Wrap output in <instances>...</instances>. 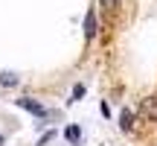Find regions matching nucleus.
<instances>
[{"instance_id":"obj_6","label":"nucleus","mask_w":157,"mask_h":146,"mask_svg":"<svg viewBox=\"0 0 157 146\" xmlns=\"http://www.w3.org/2000/svg\"><path fill=\"white\" fill-rule=\"evenodd\" d=\"M0 85H3V88H15V85H17V76H15V73H9V70H3V73H0Z\"/></svg>"},{"instance_id":"obj_7","label":"nucleus","mask_w":157,"mask_h":146,"mask_svg":"<svg viewBox=\"0 0 157 146\" xmlns=\"http://www.w3.org/2000/svg\"><path fill=\"white\" fill-rule=\"evenodd\" d=\"M50 140H56V132H47V135H44V137H41V140H38V146H47Z\"/></svg>"},{"instance_id":"obj_5","label":"nucleus","mask_w":157,"mask_h":146,"mask_svg":"<svg viewBox=\"0 0 157 146\" xmlns=\"http://www.w3.org/2000/svg\"><path fill=\"white\" fill-rule=\"evenodd\" d=\"M64 137H67L70 143H78L82 140V129H78V126H67V129H64Z\"/></svg>"},{"instance_id":"obj_8","label":"nucleus","mask_w":157,"mask_h":146,"mask_svg":"<svg viewBox=\"0 0 157 146\" xmlns=\"http://www.w3.org/2000/svg\"><path fill=\"white\" fill-rule=\"evenodd\" d=\"M82 96H84V85H76L73 88V99H82Z\"/></svg>"},{"instance_id":"obj_9","label":"nucleus","mask_w":157,"mask_h":146,"mask_svg":"<svg viewBox=\"0 0 157 146\" xmlns=\"http://www.w3.org/2000/svg\"><path fill=\"white\" fill-rule=\"evenodd\" d=\"M99 3L105 6V9H117V6H119V0H99Z\"/></svg>"},{"instance_id":"obj_2","label":"nucleus","mask_w":157,"mask_h":146,"mask_svg":"<svg viewBox=\"0 0 157 146\" xmlns=\"http://www.w3.org/2000/svg\"><path fill=\"white\" fill-rule=\"evenodd\" d=\"M140 111L146 114V117H154V120H157V96H151V99H146V102L140 105Z\"/></svg>"},{"instance_id":"obj_4","label":"nucleus","mask_w":157,"mask_h":146,"mask_svg":"<svg viewBox=\"0 0 157 146\" xmlns=\"http://www.w3.org/2000/svg\"><path fill=\"white\" fill-rule=\"evenodd\" d=\"M84 35H87V38H93V35H96V15H93V12L84 15Z\"/></svg>"},{"instance_id":"obj_10","label":"nucleus","mask_w":157,"mask_h":146,"mask_svg":"<svg viewBox=\"0 0 157 146\" xmlns=\"http://www.w3.org/2000/svg\"><path fill=\"white\" fill-rule=\"evenodd\" d=\"M0 146H3V137H0Z\"/></svg>"},{"instance_id":"obj_3","label":"nucleus","mask_w":157,"mask_h":146,"mask_svg":"<svg viewBox=\"0 0 157 146\" xmlns=\"http://www.w3.org/2000/svg\"><path fill=\"white\" fill-rule=\"evenodd\" d=\"M119 129H122V132H131V129H134V114H131L128 108L119 114Z\"/></svg>"},{"instance_id":"obj_1","label":"nucleus","mask_w":157,"mask_h":146,"mask_svg":"<svg viewBox=\"0 0 157 146\" xmlns=\"http://www.w3.org/2000/svg\"><path fill=\"white\" fill-rule=\"evenodd\" d=\"M17 105H21V108H26V111H32V114H38V117H47V108L41 105V102L29 99V96H21V99H17Z\"/></svg>"}]
</instances>
